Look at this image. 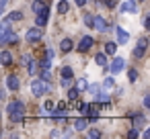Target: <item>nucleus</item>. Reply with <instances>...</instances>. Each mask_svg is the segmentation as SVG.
Returning <instances> with one entry per match:
<instances>
[{"mask_svg": "<svg viewBox=\"0 0 150 139\" xmlns=\"http://www.w3.org/2000/svg\"><path fill=\"white\" fill-rule=\"evenodd\" d=\"M8 115H11V121L13 123H21L23 121V115H25V104L23 102H19V100H13L11 104H8Z\"/></svg>", "mask_w": 150, "mask_h": 139, "instance_id": "obj_1", "label": "nucleus"}, {"mask_svg": "<svg viewBox=\"0 0 150 139\" xmlns=\"http://www.w3.org/2000/svg\"><path fill=\"white\" fill-rule=\"evenodd\" d=\"M31 92H33V96H43V94L52 92V84L45 82V80H33L31 82Z\"/></svg>", "mask_w": 150, "mask_h": 139, "instance_id": "obj_2", "label": "nucleus"}, {"mask_svg": "<svg viewBox=\"0 0 150 139\" xmlns=\"http://www.w3.org/2000/svg\"><path fill=\"white\" fill-rule=\"evenodd\" d=\"M146 47H148V39H146V37L138 39V43H136V47H134V57H136V59H142L144 53H146Z\"/></svg>", "mask_w": 150, "mask_h": 139, "instance_id": "obj_3", "label": "nucleus"}, {"mask_svg": "<svg viewBox=\"0 0 150 139\" xmlns=\"http://www.w3.org/2000/svg\"><path fill=\"white\" fill-rule=\"evenodd\" d=\"M11 31H13V27H11V21H8V19L0 23V45L6 43V35H8Z\"/></svg>", "mask_w": 150, "mask_h": 139, "instance_id": "obj_4", "label": "nucleus"}, {"mask_svg": "<svg viewBox=\"0 0 150 139\" xmlns=\"http://www.w3.org/2000/svg\"><path fill=\"white\" fill-rule=\"evenodd\" d=\"M91 29H97V31H101V33H107V31H109L107 21H105L103 17H93V27H91Z\"/></svg>", "mask_w": 150, "mask_h": 139, "instance_id": "obj_5", "label": "nucleus"}, {"mask_svg": "<svg viewBox=\"0 0 150 139\" xmlns=\"http://www.w3.org/2000/svg\"><path fill=\"white\" fill-rule=\"evenodd\" d=\"M119 13H138V2L136 0H125V2L119 6Z\"/></svg>", "mask_w": 150, "mask_h": 139, "instance_id": "obj_6", "label": "nucleus"}, {"mask_svg": "<svg viewBox=\"0 0 150 139\" xmlns=\"http://www.w3.org/2000/svg\"><path fill=\"white\" fill-rule=\"evenodd\" d=\"M47 17H50V8L47 6H43L39 13H37V27H45V23H47Z\"/></svg>", "mask_w": 150, "mask_h": 139, "instance_id": "obj_7", "label": "nucleus"}, {"mask_svg": "<svg viewBox=\"0 0 150 139\" xmlns=\"http://www.w3.org/2000/svg\"><path fill=\"white\" fill-rule=\"evenodd\" d=\"M39 39H41V29L39 27H33V29L27 31V43H35Z\"/></svg>", "mask_w": 150, "mask_h": 139, "instance_id": "obj_8", "label": "nucleus"}, {"mask_svg": "<svg viewBox=\"0 0 150 139\" xmlns=\"http://www.w3.org/2000/svg\"><path fill=\"white\" fill-rule=\"evenodd\" d=\"M123 66H125V59H123V57H115V59L111 61L109 70H111V74H119V72L123 70Z\"/></svg>", "mask_w": 150, "mask_h": 139, "instance_id": "obj_9", "label": "nucleus"}, {"mask_svg": "<svg viewBox=\"0 0 150 139\" xmlns=\"http://www.w3.org/2000/svg\"><path fill=\"white\" fill-rule=\"evenodd\" d=\"M115 37H117V45H125L129 41V35L121 29V27H115Z\"/></svg>", "mask_w": 150, "mask_h": 139, "instance_id": "obj_10", "label": "nucleus"}, {"mask_svg": "<svg viewBox=\"0 0 150 139\" xmlns=\"http://www.w3.org/2000/svg\"><path fill=\"white\" fill-rule=\"evenodd\" d=\"M6 86H8V90H19V88H21V80H19V76L11 74V76L6 78Z\"/></svg>", "mask_w": 150, "mask_h": 139, "instance_id": "obj_11", "label": "nucleus"}, {"mask_svg": "<svg viewBox=\"0 0 150 139\" xmlns=\"http://www.w3.org/2000/svg\"><path fill=\"white\" fill-rule=\"evenodd\" d=\"M93 43H95V41H93V37H82V39H80V43H78V51H82V53H84V51H88V49L93 47Z\"/></svg>", "mask_w": 150, "mask_h": 139, "instance_id": "obj_12", "label": "nucleus"}, {"mask_svg": "<svg viewBox=\"0 0 150 139\" xmlns=\"http://www.w3.org/2000/svg\"><path fill=\"white\" fill-rule=\"evenodd\" d=\"M129 117L134 119V127H136V129H140V127H144V125H146L144 115H129Z\"/></svg>", "mask_w": 150, "mask_h": 139, "instance_id": "obj_13", "label": "nucleus"}, {"mask_svg": "<svg viewBox=\"0 0 150 139\" xmlns=\"http://www.w3.org/2000/svg\"><path fill=\"white\" fill-rule=\"evenodd\" d=\"M95 61H97L101 68H107V64H109V59H107V53H97V55H95Z\"/></svg>", "mask_w": 150, "mask_h": 139, "instance_id": "obj_14", "label": "nucleus"}, {"mask_svg": "<svg viewBox=\"0 0 150 139\" xmlns=\"http://www.w3.org/2000/svg\"><path fill=\"white\" fill-rule=\"evenodd\" d=\"M88 127V121L86 119H76L74 121V131H84Z\"/></svg>", "mask_w": 150, "mask_h": 139, "instance_id": "obj_15", "label": "nucleus"}, {"mask_svg": "<svg viewBox=\"0 0 150 139\" xmlns=\"http://www.w3.org/2000/svg\"><path fill=\"white\" fill-rule=\"evenodd\" d=\"M0 64H2V66L13 64V55H11L8 51H2V53H0Z\"/></svg>", "mask_w": 150, "mask_h": 139, "instance_id": "obj_16", "label": "nucleus"}, {"mask_svg": "<svg viewBox=\"0 0 150 139\" xmlns=\"http://www.w3.org/2000/svg\"><path fill=\"white\" fill-rule=\"evenodd\" d=\"M68 10H70L68 0H60V2H58V13H60V15H66Z\"/></svg>", "mask_w": 150, "mask_h": 139, "instance_id": "obj_17", "label": "nucleus"}, {"mask_svg": "<svg viewBox=\"0 0 150 139\" xmlns=\"http://www.w3.org/2000/svg\"><path fill=\"white\" fill-rule=\"evenodd\" d=\"M95 94H97V102H103L105 106H109V96L105 92H95Z\"/></svg>", "mask_w": 150, "mask_h": 139, "instance_id": "obj_18", "label": "nucleus"}, {"mask_svg": "<svg viewBox=\"0 0 150 139\" xmlns=\"http://www.w3.org/2000/svg\"><path fill=\"white\" fill-rule=\"evenodd\" d=\"M43 6H45V4H43V0H33V4H31V10L37 15V13L43 8Z\"/></svg>", "mask_w": 150, "mask_h": 139, "instance_id": "obj_19", "label": "nucleus"}, {"mask_svg": "<svg viewBox=\"0 0 150 139\" xmlns=\"http://www.w3.org/2000/svg\"><path fill=\"white\" fill-rule=\"evenodd\" d=\"M21 19H23V13H21V10H13V13L8 15V21H11V23H15V21H21Z\"/></svg>", "mask_w": 150, "mask_h": 139, "instance_id": "obj_20", "label": "nucleus"}, {"mask_svg": "<svg viewBox=\"0 0 150 139\" xmlns=\"http://www.w3.org/2000/svg\"><path fill=\"white\" fill-rule=\"evenodd\" d=\"M72 47H74V45H72V41H70V39H64V41L60 43V49H62V51H70Z\"/></svg>", "mask_w": 150, "mask_h": 139, "instance_id": "obj_21", "label": "nucleus"}, {"mask_svg": "<svg viewBox=\"0 0 150 139\" xmlns=\"http://www.w3.org/2000/svg\"><path fill=\"white\" fill-rule=\"evenodd\" d=\"M115 51H117V45L115 43H105V53L107 55H113Z\"/></svg>", "mask_w": 150, "mask_h": 139, "instance_id": "obj_22", "label": "nucleus"}, {"mask_svg": "<svg viewBox=\"0 0 150 139\" xmlns=\"http://www.w3.org/2000/svg\"><path fill=\"white\" fill-rule=\"evenodd\" d=\"M78 92H80V90H78L76 86L70 88V90H68V100H76V98H78Z\"/></svg>", "mask_w": 150, "mask_h": 139, "instance_id": "obj_23", "label": "nucleus"}, {"mask_svg": "<svg viewBox=\"0 0 150 139\" xmlns=\"http://www.w3.org/2000/svg\"><path fill=\"white\" fill-rule=\"evenodd\" d=\"M27 66H29V74H31V76H35V70H37V64H35V59H33V57H31V59L27 61Z\"/></svg>", "mask_w": 150, "mask_h": 139, "instance_id": "obj_24", "label": "nucleus"}, {"mask_svg": "<svg viewBox=\"0 0 150 139\" xmlns=\"http://www.w3.org/2000/svg\"><path fill=\"white\" fill-rule=\"evenodd\" d=\"M62 78H74V72H72V68H62Z\"/></svg>", "mask_w": 150, "mask_h": 139, "instance_id": "obj_25", "label": "nucleus"}, {"mask_svg": "<svg viewBox=\"0 0 150 139\" xmlns=\"http://www.w3.org/2000/svg\"><path fill=\"white\" fill-rule=\"evenodd\" d=\"M17 41H19V35H17V33H13V31H11V33H8V35H6V43H17Z\"/></svg>", "mask_w": 150, "mask_h": 139, "instance_id": "obj_26", "label": "nucleus"}, {"mask_svg": "<svg viewBox=\"0 0 150 139\" xmlns=\"http://www.w3.org/2000/svg\"><path fill=\"white\" fill-rule=\"evenodd\" d=\"M43 108H45V112H47V115H52V112H54V108H56V104H54L52 100H47V102L43 104Z\"/></svg>", "mask_w": 150, "mask_h": 139, "instance_id": "obj_27", "label": "nucleus"}, {"mask_svg": "<svg viewBox=\"0 0 150 139\" xmlns=\"http://www.w3.org/2000/svg\"><path fill=\"white\" fill-rule=\"evenodd\" d=\"M76 88H78V90H86V88H88V82L82 78V80H78V82H76Z\"/></svg>", "mask_w": 150, "mask_h": 139, "instance_id": "obj_28", "label": "nucleus"}, {"mask_svg": "<svg viewBox=\"0 0 150 139\" xmlns=\"http://www.w3.org/2000/svg\"><path fill=\"white\" fill-rule=\"evenodd\" d=\"M41 80H45V82H50V80H52V72L43 68V72H41Z\"/></svg>", "mask_w": 150, "mask_h": 139, "instance_id": "obj_29", "label": "nucleus"}, {"mask_svg": "<svg viewBox=\"0 0 150 139\" xmlns=\"http://www.w3.org/2000/svg\"><path fill=\"white\" fill-rule=\"evenodd\" d=\"M127 80H129V82H136V80H138V72H136V70H129V72H127Z\"/></svg>", "mask_w": 150, "mask_h": 139, "instance_id": "obj_30", "label": "nucleus"}, {"mask_svg": "<svg viewBox=\"0 0 150 139\" xmlns=\"http://www.w3.org/2000/svg\"><path fill=\"white\" fill-rule=\"evenodd\" d=\"M88 106H91V104H86V102H80V104H78V110H80L82 115H88Z\"/></svg>", "mask_w": 150, "mask_h": 139, "instance_id": "obj_31", "label": "nucleus"}, {"mask_svg": "<svg viewBox=\"0 0 150 139\" xmlns=\"http://www.w3.org/2000/svg\"><path fill=\"white\" fill-rule=\"evenodd\" d=\"M88 137H91V139H99V137H101V131H97V129H91V131H88Z\"/></svg>", "mask_w": 150, "mask_h": 139, "instance_id": "obj_32", "label": "nucleus"}, {"mask_svg": "<svg viewBox=\"0 0 150 139\" xmlns=\"http://www.w3.org/2000/svg\"><path fill=\"white\" fill-rule=\"evenodd\" d=\"M138 135H140V133H138V129H136V127H132V129H129V133H127V137H129V139H136Z\"/></svg>", "mask_w": 150, "mask_h": 139, "instance_id": "obj_33", "label": "nucleus"}, {"mask_svg": "<svg viewBox=\"0 0 150 139\" xmlns=\"http://www.w3.org/2000/svg\"><path fill=\"white\" fill-rule=\"evenodd\" d=\"M52 61H54V59H47V57H45V59L41 61V68H45V70H50V68H52Z\"/></svg>", "mask_w": 150, "mask_h": 139, "instance_id": "obj_34", "label": "nucleus"}, {"mask_svg": "<svg viewBox=\"0 0 150 139\" xmlns=\"http://www.w3.org/2000/svg\"><path fill=\"white\" fill-rule=\"evenodd\" d=\"M84 25L86 27H93V17L91 15H84Z\"/></svg>", "mask_w": 150, "mask_h": 139, "instance_id": "obj_35", "label": "nucleus"}, {"mask_svg": "<svg viewBox=\"0 0 150 139\" xmlns=\"http://www.w3.org/2000/svg\"><path fill=\"white\" fill-rule=\"evenodd\" d=\"M113 84H115V82H113V78H107V80L103 82V86H105V88H111Z\"/></svg>", "mask_w": 150, "mask_h": 139, "instance_id": "obj_36", "label": "nucleus"}, {"mask_svg": "<svg viewBox=\"0 0 150 139\" xmlns=\"http://www.w3.org/2000/svg\"><path fill=\"white\" fill-rule=\"evenodd\" d=\"M144 108H150V96L148 94L144 96Z\"/></svg>", "mask_w": 150, "mask_h": 139, "instance_id": "obj_37", "label": "nucleus"}, {"mask_svg": "<svg viewBox=\"0 0 150 139\" xmlns=\"http://www.w3.org/2000/svg\"><path fill=\"white\" fill-rule=\"evenodd\" d=\"M6 2H8V0H0V17H2V10H4V6H6Z\"/></svg>", "mask_w": 150, "mask_h": 139, "instance_id": "obj_38", "label": "nucleus"}, {"mask_svg": "<svg viewBox=\"0 0 150 139\" xmlns=\"http://www.w3.org/2000/svg\"><path fill=\"white\" fill-rule=\"evenodd\" d=\"M144 29H150V17H144Z\"/></svg>", "mask_w": 150, "mask_h": 139, "instance_id": "obj_39", "label": "nucleus"}, {"mask_svg": "<svg viewBox=\"0 0 150 139\" xmlns=\"http://www.w3.org/2000/svg\"><path fill=\"white\" fill-rule=\"evenodd\" d=\"M68 84H70V78H62V86L68 88Z\"/></svg>", "mask_w": 150, "mask_h": 139, "instance_id": "obj_40", "label": "nucleus"}, {"mask_svg": "<svg viewBox=\"0 0 150 139\" xmlns=\"http://www.w3.org/2000/svg\"><path fill=\"white\" fill-rule=\"evenodd\" d=\"M105 4H107L109 8H113V6H115V0H105Z\"/></svg>", "mask_w": 150, "mask_h": 139, "instance_id": "obj_41", "label": "nucleus"}, {"mask_svg": "<svg viewBox=\"0 0 150 139\" xmlns=\"http://www.w3.org/2000/svg\"><path fill=\"white\" fill-rule=\"evenodd\" d=\"M74 2H76L78 6H84V4H86V0H74Z\"/></svg>", "mask_w": 150, "mask_h": 139, "instance_id": "obj_42", "label": "nucleus"}, {"mask_svg": "<svg viewBox=\"0 0 150 139\" xmlns=\"http://www.w3.org/2000/svg\"><path fill=\"white\" fill-rule=\"evenodd\" d=\"M2 98H4V92H2V90H0V100H2Z\"/></svg>", "mask_w": 150, "mask_h": 139, "instance_id": "obj_43", "label": "nucleus"}, {"mask_svg": "<svg viewBox=\"0 0 150 139\" xmlns=\"http://www.w3.org/2000/svg\"><path fill=\"white\" fill-rule=\"evenodd\" d=\"M0 135H2V131H0Z\"/></svg>", "mask_w": 150, "mask_h": 139, "instance_id": "obj_44", "label": "nucleus"}]
</instances>
